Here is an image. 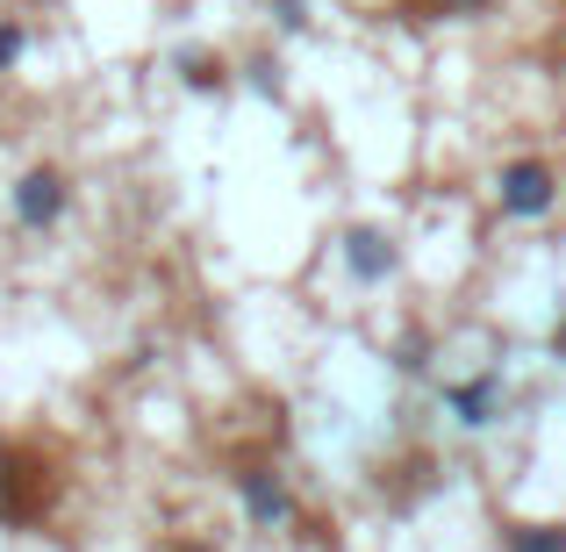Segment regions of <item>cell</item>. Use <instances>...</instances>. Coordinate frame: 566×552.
<instances>
[{
  "mask_svg": "<svg viewBox=\"0 0 566 552\" xmlns=\"http://www.w3.org/2000/svg\"><path fill=\"white\" fill-rule=\"evenodd\" d=\"M495 216L502 222H545V216H559V201H566V180H559V166L553 158H538V152H524V158H502L495 166Z\"/></svg>",
  "mask_w": 566,
  "mask_h": 552,
  "instance_id": "cell-2",
  "label": "cell"
},
{
  "mask_svg": "<svg viewBox=\"0 0 566 552\" xmlns=\"http://www.w3.org/2000/svg\"><path fill=\"white\" fill-rule=\"evenodd\" d=\"M172 72H180L187 94H230V58H222V51L187 43V51H172Z\"/></svg>",
  "mask_w": 566,
  "mask_h": 552,
  "instance_id": "cell-7",
  "label": "cell"
},
{
  "mask_svg": "<svg viewBox=\"0 0 566 552\" xmlns=\"http://www.w3.org/2000/svg\"><path fill=\"white\" fill-rule=\"evenodd\" d=\"M438 14H452V22H473V14H488V0H430Z\"/></svg>",
  "mask_w": 566,
  "mask_h": 552,
  "instance_id": "cell-13",
  "label": "cell"
},
{
  "mask_svg": "<svg viewBox=\"0 0 566 552\" xmlns=\"http://www.w3.org/2000/svg\"><path fill=\"white\" fill-rule=\"evenodd\" d=\"M510 402H516L510 366H481V373H452V381H438V409L452 416V430H467V438L502 430Z\"/></svg>",
  "mask_w": 566,
  "mask_h": 552,
  "instance_id": "cell-3",
  "label": "cell"
},
{
  "mask_svg": "<svg viewBox=\"0 0 566 552\" xmlns=\"http://www.w3.org/2000/svg\"><path fill=\"white\" fill-rule=\"evenodd\" d=\"M51 496H57L51 459H43L36 445H22V438L0 430V524H8V531L36 524V517L51 510Z\"/></svg>",
  "mask_w": 566,
  "mask_h": 552,
  "instance_id": "cell-1",
  "label": "cell"
},
{
  "mask_svg": "<svg viewBox=\"0 0 566 552\" xmlns=\"http://www.w3.org/2000/svg\"><path fill=\"white\" fill-rule=\"evenodd\" d=\"M387 360H395V373H401V381H423V373H430V331H401Z\"/></svg>",
  "mask_w": 566,
  "mask_h": 552,
  "instance_id": "cell-10",
  "label": "cell"
},
{
  "mask_svg": "<svg viewBox=\"0 0 566 552\" xmlns=\"http://www.w3.org/2000/svg\"><path fill=\"white\" fill-rule=\"evenodd\" d=\"M545 360L566 366V316H553V331H545Z\"/></svg>",
  "mask_w": 566,
  "mask_h": 552,
  "instance_id": "cell-14",
  "label": "cell"
},
{
  "mask_svg": "<svg viewBox=\"0 0 566 552\" xmlns=\"http://www.w3.org/2000/svg\"><path fill=\"white\" fill-rule=\"evenodd\" d=\"M244 86H251L259 101H287V72H280V58H273V51L244 58Z\"/></svg>",
  "mask_w": 566,
  "mask_h": 552,
  "instance_id": "cell-9",
  "label": "cell"
},
{
  "mask_svg": "<svg viewBox=\"0 0 566 552\" xmlns=\"http://www.w3.org/2000/svg\"><path fill=\"white\" fill-rule=\"evenodd\" d=\"M187 552H216V545H187Z\"/></svg>",
  "mask_w": 566,
  "mask_h": 552,
  "instance_id": "cell-15",
  "label": "cell"
},
{
  "mask_svg": "<svg viewBox=\"0 0 566 552\" xmlns=\"http://www.w3.org/2000/svg\"><path fill=\"white\" fill-rule=\"evenodd\" d=\"M337 265H345L352 288H387L409 265V251H401V237L387 222H345L337 230Z\"/></svg>",
  "mask_w": 566,
  "mask_h": 552,
  "instance_id": "cell-6",
  "label": "cell"
},
{
  "mask_svg": "<svg viewBox=\"0 0 566 552\" xmlns=\"http://www.w3.org/2000/svg\"><path fill=\"white\" fill-rule=\"evenodd\" d=\"M502 552H566V524L559 517H516V524H502Z\"/></svg>",
  "mask_w": 566,
  "mask_h": 552,
  "instance_id": "cell-8",
  "label": "cell"
},
{
  "mask_svg": "<svg viewBox=\"0 0 566 552\" xmlns=\"http://www.w3.org/2000/svg\"><path fill=\"white\" fill-rule=\"evenodd\" d=\"M65 216H72V173L57 166V158H36V166L14 173V187H8V222H14L22 237H51Z\"/></svg>",
  "mask_w": 566,
  "mask_h": 552,
  "instance_id": "cell-4",
  "label": "cell"
},
{
  "mask_svg": "<svg viewBox=\"0 0 566 552\" xmlns=\"http://www.w3.org/2000/svg\"><path fill=\"white\" fill-rule=\"evenodd\" d=\"M230 488H237V510H244V524L265 531V539L294 531V517H302V502H294V481L273 467V459H244V467L230 473Z\"/></svg>",
  "mask_w": 566,
  "mask_h": 552,
  "instance_id": "cell-5",
  "label": "cell"
},
{
  "mask_svg": "<svg viewBox=\"0 0 566 552\" xmlns=\"http://www.w3.org/2000/svg\"><path fill=\"white\" fill-rule=\"evenodd\" d=\"M29 58V22H14V14H0V80H8L14 65Z\"/></svg>",
  "mask_w": 566,
  "mask_h": 552,
  "instance_id": "cell-11",
  "label": "cell"
},
{
  "mask_svg": "<svg viewBox=\"0 0 566 552\" xmlns=\"http://www.w3.org/2000/svg\"><path fill=\"white\" fill-rule=\"evenodd\" d=\"M273 22L287 29V37H302L308 29V0H273Z\"/></svg>",
  "mask_w": 566,
  "mask_h": 552,
  "instance_id": "cell-12",
  "label": "cell"
}]
</instances>
